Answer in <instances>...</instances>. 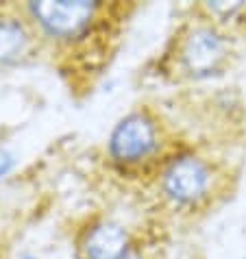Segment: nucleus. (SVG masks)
<instances>
[{"label":"nucleus","mask_w":246,"mask_h":259,"mask_svg":"<svg viewBox=\"0 0 246 259\" xmlns=\"http://www.w3.org/2000/svg\"><path fill=\"white\" fill-rule=\"evenodd\" d=\"M28 11L48 35L72 39L88 31L98 5L85 0H42L28 5Z\"/></svg>","instance_id":"1"},{"label":"nucleus","mask_w":246,"mask_h":259,"mask_svg":"<svg viewBox=\"0 0 246 259\" xmlns=\"http://www.w3.org/2000/svg\"><path fill=\"white\" fill-rule=\"evenodd\" d=\"M157 146V128L146 113H131L115 124L109 138L113 159L133 163L148 157Z\"/></svg>","instance_id":"2"},{"label":"nucleus","mask_w":246,"mask_h":259,"mask_svg":"<svg viewBox=\"0 0 246 259\" xmlns=\"http://www.w3.org/2000/svg\"><path fill=\"white\" fill-rule=\"evenodd\" d=\"M209 188L207 163L194 155H183L175 159L163 175L166 194L181 205H192L205 196Z\"/></svg>","instance_id":"3"},{"label":"nucleus","mask_w":246,"mask_h":259,"mask_svg":"<svg viewBox=\"0 0 246 259\" xmlns=\"http://www.w3.org/2000/svg\"><path fill=\"white\" fill-rule=\"evenodd\" d=\"M224 57H227V44L224 37L212 26H198L187 35L181 50L183 68L194 76H209L218 72Z\"/></svg>","instance_id":"4"},{"label":"nucleus","mask_w":246,"mask_h":259,"mask_svg":"<svg viewBox=\"0 0 246 259\" xmlns=\"http://www.w3.org/2000/svg\"><path fill=\"white\" fill-rule=\"evenodd\" d=\"M85 255L88 259H127L131 240L118 222H98L85 237Z\"/></svg>","instance_id":"5"},{"label":"nucleus","mask_w":246,"mask_h":259,"mask_svg":"<svg viewBox=\"0 0 246 259\" xmlns=\"http://www.w3.org/2000/svg\"><path fill=\"white\" fill-rule=\"evenodd\" d=\"M28 35L18 20H0V66L13 63L24 53Z\"/></svg>","instance_id":"6"},{"label":"nucleus","mask_w":246,"mask_h":259,"mask_svg":"<svg viewBox=\"0 0 246 259\" xmlns=\"http://www.w3.org/2000/svg\"><path fill=\"white\" fill-rule=\"evenodd\" d=\"M207 9L212 11L214 16L231 18V16H235L240 9H244V3H209Z\"/></svg>","instance_id":"7"},{"label":"nucleus","mask_w":246,"mask_h":259,"mask_svg":"<svg viewBox=\"0 0 246 259\" xmlns=\"http://www.w3.org/2000/svg\"><path fill=\"white\" fill-rule=\"evenodd\" d=\"M11 165H13V159H11V155H3L0 157V179H3L7 172L11 170Z\"/></svg>","instance_id":"8"},{"label":"nucleus","mask_w":246,"mask_h":259,"mask_svg":"<svg viewBox=\"0 0 246 259\" xmlns=\"http://www.w3.org/2000/svg\"><path fill=\"white\" fill-rule=\"evenodd\" d=\"M28 259H33V257H28Z\"/></svg>","instance_id":"9"}]
</instances>
